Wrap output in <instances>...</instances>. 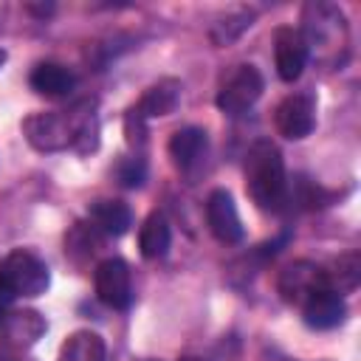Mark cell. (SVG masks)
<instances>
[{
	"instance_id": "cell-17",
	"label": "cell",
	"mask_w": 361,
	"mask_h": 361,
	"mask_svg": "<svg viewBox=\"0 0 361 361\" xmlns=\"http://www.w3.org/2000/svg\"><path fill=\"white\" fill-rule=\"evenodd\" d=\"M169 243H172V231H169V223L161 212H152L141 231H138V248L147 259H161L166 251H169Z\"/></svg>"
},
{
	"instance_id": "cell-9",
	"label": "cell",
	"mask_w": 361,
	"mask_h": 361,
	"mask_svg": "<svg viewBox=\"0 0 361 361\" xmlns=\"http://www.w3.org/2000/svg\"><path fill=\"white\" fill-rule=\"evenodd\" d=\"M274 62L282 82H296L307 62V45L293 25H279L274 31Z\"/></svg>"
},
{
	"instance_id": "cell-18",
	"label": "cell",
	"mask_w": 361,
	"mask_h": 361,
	"mask_svg": "<svg viewBox=\"0 0 361 361\" xmlns=\"http://www.w3.org/2000/svg\"><path fill=\"white\" fill-rule=\"evenodd\" d=\"M59 361H104V341L99 333L76 330L59 347Z\"/></svg>"
},
{
	"instance_id": "cell-16",
	"label": "cell",
	"mask_w": 361,
	"mask_h": 361,
	"mask_svg": "<svg viewBox=\"0 0 361 361\" xmlns=\"http://www.w3.org/2000/svg\"><path fill=\"white\" fill-rule=\"evenodd\" d=\"M206 147H209V138L200 127H183L169 138V155L180 169H192L206 155Z\"/></svg>"
},
{
	"instance_id": "cell-23",
	"label": "cell",
	"mask_w": 361,
	"mask_h": 361,
	"mask_svg": "<svg viewBox=\"0 0 361 361\" xmlns=\"http://www.w3.org/2000/svg\"><path fill=\"white\" fill-rule=\"evenodd\" d=\"M3 65H6V51L0 48V68H3Z\"/></svg>"
},
{
	"instance_id": "cell-21",
	"label": "cell",
	"mask_w": 361,
	"mask_h": 361,
	"mask_svg": "<svg viewBox=\"0 0 361 361\" xmlns=\"http://www.w3.org/2000/svg\"><path fill=\"white\" fill-rule=\"evenodd\" d=\"M116 172H118V180L124 186H141L144 183V161L141 158H124Z\"/></svg>"
},
{
	"instance_id": "cell-11",
	"label": "cell",
	"mask_w": 361,
	"mask_h": 361,
	"mask_svg": "<svg viewBox=\"0 0 361 361\" xmlns=\"http://www.w3.org/2000/svg\"><path fill=\"white\" fill-rule=\"evenodd\" d=\"M302 316L310 327L316 330H330V327H338L347 316V305H344V296H338L336 290L330 288H322L316 290L310 299H305L302 305Z\"/></svg>"
},
{
	"instance_id": "cell-5",
	"label": "cell",
	"mask_w": 361,
	"mask_h": 361,
	"mask_svg": "<svg viewBox=\"0 0 361 361\" xmlns=\"http://www.w3.org/2000/svg\"><path fill=\"white\" fill-rule=\"evenodd\" d=\"M262 87H265L262 73L254 65H237V71L217 90L214 102L226 116H240L262 96Z\"/></svg>"
},
{
	"instance_id": "cell-15",
	"label": "cell",
	"mask_w": 361,
	"mask_h": 361,
	"mask_svg": "<svg viewBox=\"0 0 361 361\" xmlns=\"http://www.w3.org/2000/svg\"><path fill=\"white\" fill-rule=\"evenodd\" d=\"M28 82H31V87H34L39 96L62 99V96H68V93L73 90L76 76H73L65 65H59V62H39V65L31 71Z\"/></svg>"
},
{
	"instance_id": "cell-3",
	"label": "cell",
	"mask_w": 361,
	"mask_h": 361,
	"mask_svg": "<svg viewBox=\"0 0 361 361\" xmlns=\"http://www.w3.org/2000/svg\"><path fill=\"white\" fill-rule=\"evenodd\" d=\"M302 23L305 28L299 34L307 45V56L313 54L324 62L341 65L347 56V42H350V31H347V20L341 8L333 3H307Z\"/></svg>"
},
{
	"instance_id": "cell-6",
	"label": "cell",
	"mask_w": 361,
	"mask_h": 361,
	"mask_svg": "<svg viewBox=\"0 0 361 361\" xmlns=\"http://www.w3.org/2000/svg\"><path fill=\"white\" fill-rule=\"evenodd\" d=\"M93 288L99 302H104L113 310H127L133 302V276L124 259L107 257L93 271Z\"/></svg>"
},
{
	"instance_id": "cell-14",
	"label": "cell",
	"mask_w": 361,
	"mask_h": 361,
	"mask_svg": "<svg viewBox=\"0 0 361 361\" xmlns=\"http://www.w3.org/2000/svg\"><path fill=\"white\" fill-rule=\"evenodd\" d=\"M90 226L107 237H121L133 226V212L121 200H93L87 209Z\"/></svg>"
},
{
	"instance_id": "cell-7",
	"label": "cell",
	"mask_w": 361,
	"mask_h": 361,
	"mask_svg": "<svg viewBox=\"0 0 361 361\" xmlns=\"http://www.w3.org/2000/svg\"><path fill=\"white\" fill-rule=\"evenodd\" d=\"M274 124H276L279 135H285L290 141L310 135L316 127V99L310 93H293V96L282 99L274 113Z\"/></svg>"
},
{
	"instance_id": "cell-24",
	"label": "cell",
	"mask_w": 361,
	"mask_h": 361,
	"mask_svg": "<svg viewBox=\"0 0 361 361\" xmlns=\"http://www.w3.org/2000/svg\"><path fill=\"white\" fill-rule=\"evenodd\" d=\"M178 361H203V358H195V355H186V358H178Z\"/></svg>"
},
{
	"instance_id": "cell-19",
	"label": "cell",
	"mask_w": 361,
	"mask_h": 361,
	"mask_svg": "<svg viewBox=\"0 0 361 361\" xmlns=\"http://www.w3.org/2000/svg\"><path fill=\"white\" fill-rule=\"evenodd\" d=\"M358 279H361V257L355 251L341 254L338 259L330 262V268H324V282L338 296L347 293V290H353L358 285Z\"/></svg>"
},
{
	"instance_id": "cell-2",
	"label": "cell",
	"mask_w": 361,
	"mask_h": 361,
	"mask_svg": "<svg viewBox=\"0 0 361 361\" xmlns=\"http://www.w3.org/2000/svg\"><path fill=\"white\" fill-rule=\"evenodd\" d=\"M245 192L265 212H276L288 200L285 161L279 147L268 138L254 141L245 155Z\"/></svg>"
},
{
	"instance_id": "cell-4",
	"label": "cell",
	"mask_w": 361,
	"mask_h": 361,
	"mask_svg": "<svg viewBox=\"0 0 361 361\" xmlns=\"http://www.w3.org/2000/svg\"><path fill=\"white\" fill-rule=\"evenodd\" d=\"M48 282V265L28 248H14L0 259V305L17 296H39Z\"/></svg>"
},
{
	"instance_id": "cell-13",
	"label": "cell",
	"mask_w": 361,
	"mask_h": 361,
	"mask_svg": "<svg viewBox=\"0 0 361 361\" xmlns=\"http://www.w3.org/2000/svg\"><path fill=\"white\" fill-rule=\"evenodd\" d=\"M45 319L37 310H8L0 316V336L11 347H31L45 333Z\"/></svg>"
},
{
	"instance_id": "cell-12",
	"label": "cell",
	"mask_w": 361,
	"mask_h": 361,
	"mask_svg": "<svg viewBox=\"0 0 361 361\" xmlns=\"http://www.w3.org/2000/svg\"><path fill=\"white\" fill-rule=\"evenodd\" d=\"M180 90H183V85H180L178 79H172V76L158 79L155 85H149V87L144 90V96L138 99V104H135L133 110H135L144 121H147V118L169 116V113H175V107H178V102H180Z\"/></svg>"
},
{
	"instance_id": "cell-8",
	"label": "cell",
	"mask_w": 361,
	"mask_h": 361,
	"mask_svg": "<svg viewBox=\"0 0 361 361\" xmlns=\"http://www.w3.org/2000/svg\"><path fill=\"white\" fill-rule=\"evenodd\" d=\"M327 288L324 282V268L316 265V262H307V259H299L293 265H288L282 274H279V293L285 302L302 307L305 299H310L316 290Z\"/></svg>"
},
{
	"instance_id": "cell-1",
	"label": "cell",
	"mask_w": 361,
	"mask_h": 361,
	"mask_svg": "<svg viewBox=\"0 0 361 361\" xmlns=\"http://www.w3.org/2000/svg\"><path fill=\"white\" fill-rule=\"evenodd\" d=\"M23 135L39 152H93L99 147V118L93 113V102H76L71 110H48L31 113L23 121Z\"/></svg>"
},
{
	"instance_id": "cell-20",
	"label": "cell",
	"mask_w": 361,
	"mask_h": 361,
	"mask_svg": "<svg viewBox=\"0 0 361 361\" xmlns=\"http://www.w3.org/2000/svg\"><path fill=\"white\" fill-rule=\"evenodd\" d=\"M251 20H254V14L245 11V8H240V11H234V14H228L226 20H220V23L212 25V39H214L217 45H228V42L237 39L245 28H251Z\"/></svg>"
},
{
	"instance_id": "cell-22",
	"label": "cell",
	"mask_w": 361,
	"mask_h": 361,
	"mask_svg": "<svg viewBox=\"0 0 361 361\" xmlns=\"http://www.w3.org/2000/svg\"><path fill=\"white\" fill-rule=\"evenodd\" d=\"M124 133H127V144H130V147H135V149L144 147L147 130H144V118H141L135 110L127 113V118H124Z\"/></svg>"
},
{
	"instance_id": "cell-10",
	"label": "cell",
	"mask_w": 361,
	"mask_h": 361,
	"mask_svg": "<svg viewBox=\"0 0 361 361\" xmlns=\"http://www.w3.org/2000/svg\"><path fill=\"white\" fill-rule=\"evenodd\" d=\"M206 223H209V231L226 245H234V243L243 240V223H240L234 197L226 189H214L209 195V200H206Z\"/></svg>"
}]
</instances>
